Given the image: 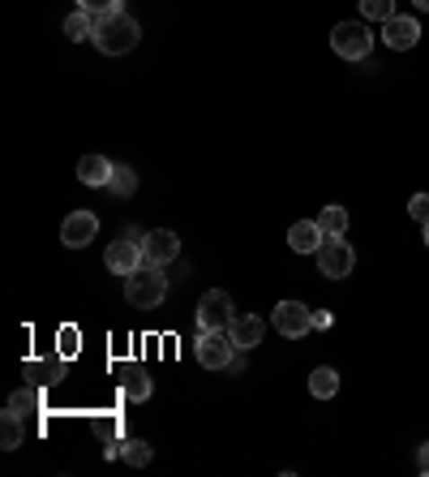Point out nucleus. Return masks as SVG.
I'll return each mask as SVG.
<instances>
[{
    "label": "nucleus",
    "mask_w": 429,
    "mask_h": 477,
    "mask_svg": "<svg viewBox=\"0 0 429 477\" xmlns=\"http://www.w3.org/2000/svg\"><path fill=\"white\" fill-rule=\"evenodd\" d=\"M137 40H142V26L125 13V4H112L108 13L95 18V48L103 57H125L137 48Z\"/></svg>",
    "instance_id": "obj_1"
},
{
    "label": "nucleus",
    "mask_w": 429,
    "mask_h": 477,
    "mask_svg": "<svg viewBox=\"0 0 429 477\" xmlns=\"http://www.w3.org/2000/svg\"><path fill=\"white\" fill-rule=\"evenodd\" d=\"M125 297L134 310H155L168 297V279H163V267H137L134 276H125Z\"/></svg>",
    "instance_id": "obj_2"
},
{
    "label": "nucleus",
    "mask_w": 429,
    "mask_h": 477,
    "mask_svg": "<svg viewBox=\"0 0 429 477\" xmlns=\"http://www.w3.org/2000/svg\"><path fill=\"white\" fill-rule=\"evenodd\" d=\"M331 48H335V57H344V60H365L373 52L370 22H339L331 31Z\"/></svg>",
    "instance_id": "obj_3"
},
{
    "label": "nucleus",
    "mask_w": 429,
    "mask_h": 477,
    "mask_svg": "<svg viewBox=\"0 0 429 477\" xmlns=\"http://www.w3.org/2000/svg\"><path fill=\"white\" fill-rule=\"evenodd\" d=\"M271 322H275V331H279V336L305 340L313 331V310H310V305H301V301H279V305H275V314H271Z\"/></svg>",
    "instance_id": "obj_4"
},
{
    "label": "nucleus",
    "mask_w": 429,
    "mask_h": 477,
    "mask_svg": "<svg viewBox=\"0 0 429 477\" xmlns=\"http://www.w3.org/2000/svg\"><path fill=\"white\" fill-rule=\"evenodd\" d=\"M232 297L223 288H211L206 297L197 301V327L202 331H228L232 327Z\"/></svg>",
    "instance_id": "obj_5"
},
{
    "label": "nucleus",
    "mask_w": 429,
    "mask_h": 477,
    "mask_svg": "<svg viewBox=\"0 0 429 477\" xmlns=\"http://www.w3.org/2000/svg\"><path fill=\"white\" fill-rule=\"evenodd\" d=\"M352 267H356V254H352V245L344 237H327L322 241V250H318V271L327 279H344L352 276Z\"/></svg>",
    "instance_id": "obj_6"
},
{
    "label": "nucleus",
    "mask_w": 429,
    "mask_h": 477,
    "mask_svg": "<svg viewBox=\"0 0 429 477\" xmlns=\"http://www.w3.org/2000/svg\"><path fill=\"white\" fill-rule=\"evenodd\" d=\"M232 336L228 331H202L197 336V366L202 370H228L232 366Z\"/></svg>",
    "instance_id": "obj_7"
},
{
    "label": "nucleus",
    "mask_w": 429,
    "mask_h": 477,
    "mask_svg": "<svg viewBox=\"0 0 429 477\" xmlns=\"http://www.w3.org/2000/svg\"><path fill=\"white\" fill-rule=\"evenodd\" d=\"M176 254H180V237H176L172 228H155V233H146V241H142L146 267H168Z\"/></svg>",
    "instance_id": "obj_8"
},
{
    "label": "nucleus",
    "mask_w": 429,
    "mask_h": 477,
    "mask_svg": "<svg viewBox=\"0 0 429 477\" xmlns=\"http://www.w3.org/2000/svg\"><path fill=\"white\" fill-rule=\"evenodd\" d=\"M99 233V219L95 211H74V216H65L60 224V241L69 245V250H82V245H91Z\"/></svg>",
    "instance_id": "obj_9"
},
{
    "label": "nucleus",
    "mask_w": 429,
    "mask_h": 477,
    "mask_svg": "<svg viewBox=\"0 0 429 477\" xmlns=\"http://www.w3.org/2000/svg\"><path fill=\"white\" fill-rule=\"evenodd\" d=\"M103 262H108V271H117V276H134L137 267H142V245L137 241H129L125 233H120V241H112L108 245V254H103Z\"/></svg>",
    "instance_id": "obj_10"
},
{
    "label": "nucleus",
    "mask_w": 429,
    "mask_h": 477,
    "mask_svg": "<svg viewBox=\"0 0 429 477\" xmlns=\"http://www.w3.org/2000/svg\"><path fill=\"white\" fill-rule=\"evenodd\" d=\"M382 40H387V48H395V52H408V48H416V40H421V26H416V18H387L382 22Z\"/></svg>",
    "instance_id": "obj_11"
},
{
    "label": "nucleus",
    "mask_w": 429,
    "mask_h": 477,
    "mask_svg": "<svg viewBox=\"0 0 429 477\" xmlns=\"http://www.w3.org/2000/svg\"><path fill=\"white\" fill-rule=\"evenodd\" d=\"M322 241H327V233H322V224H318V219H301V224L288 228V245H293L296 254H318V250H322Z\"/></svg>",
    "instance_id": "obj_12"
},
{
    "label": "nucleus",
    "mask_w": 429,
    "mask_h": 477,
    "mask_svg": "<svg viewBox=\"0 0 429 477\" xmlns=\"http://www.w3.org/2000/svg\"><path fill=\"white\" fill-rule=\"evenodd\" d=\"M262 318H254V314H236L232 318V327H228V336H232V344L245 353V349H258L262 344Z\"/></svg>",
    "instance_id": "obj_13"
},
{
    "label": "nucleus",
    "mask_w": 429,
    "mask_h": 477,
    "mask_svg": "<svg viewBox=\"0 0 429 477\" xmlns=\"http://www.w3.org/2000/svg\"><path fill=\"white\" fill-rule=\"evenodd\" d=\"M112 159H103V155H82L78 159V181L82 185H108L112 181Z\"/></svg>",
    "instance_id": "obj_14"
},
{
    "label": "nucleus",
    "mask_w": 429,
    "mask_h": 477,
    "mask_svg": "<svg viewBox=\"0 0 429 477\" xmlns=\"http://www.w3.org/2000/svg\"><path fill=\"white\" fill-rule=\"evenodd\" d=\"M65 35H69L74 43L95 40V13H86V9H74V13L65 18Z\"/></svg>",
    "instance_id": "obj_15"
},
{
    "label": "nucleus",
    "mask_w": 429,
    "mask_h": 477,
    "mask_svg": "<svg viewBox=\"0 0 429 477\" xmlns=\"http://www.w3.org/2000/svg\"><path fill=\"white\" fill-rule=\"evenodd\" d=\"M0 447H4V452L22 447V413H13V409L0 413Z\"/></svg>",
    "instance_id": "obj_16"
},
{
    "label": "nucleus",
    "mask_w": 429,
    "mask_h": 477,
    "mask_svg": "<svg viewBox=\"0 0 429 477\" xmlns=\"http://www.w3.org/2000/svg\"><path fill=\"white\" fill-rule=\"evenodd\" d=\"M310 392L318 400H331L335 392H339V375H335L331 366H318V370L310 375Z\"/></svg>",
    "instance_id": "obj_17"
},
{
    "label": "nucleus",
    "mask_w": 429,
    "mask_h": 477,
    "mask_svg": "<svg viewBox=\"0 0 429 477\" xmlns=\"http://www.w3.org/2000/svg\"><path fill=\"white\" fill-rule=\"evenodd\" d=\"M108 190H112L117 199H134V190H137V172L129 168V163H117V168H112V181H108Z\"/></svg>",
    "instance_id": "obj_18"
},
{
    "label": "nucleus",
    "mask_w": 429,
    "mask_h": 477,
    "mask_svg": "<svg viewBox=\"0 0 429 477\" xmlns=\"http://www.w3.org/2000/svg\"><path fill=\"white\" fill-rule=\"evenodd\" d=\"M120 392H125V396L129 400H151V392H155V387H151V378H146V370H129V375L120 378Z\"/></svg>",
    "instance_id": "obj_19"
},
{
    "label": "nucleus",
    "mask_w": 429,
    "mask_h": 477,
    "mask_svg": "<svg viewBox=\"0 0 429 477\" xmlns=\"http://www.w3.org/2000/svg\"><path fill=\"white\" fill-rule=\"evenodd\" d=\"M318 224H322V233H327V237H344V233H348V211L331 202V207H322Z\"/></svg>",
    "instance_id": "obj_20"
},
{
    "label": "nucleus",
    "mask_w": 429,
    "mask_h": 477,
    "mask_svg": "<svg viewBox=\"0 0 429 477\" xmlns=\"http://www.w3.org/2000/svg\"><path fill=\"white\" fill-rule=\"evenodd\" d=\"M120 456L129 460L134 469H146V464L155 460V452H151V443H142V438H129V443H120Z\"/></svg>",
    "instance_id": "obj_21"
},
{
    "label": "nucleus",
    "mask_w": 429,
    "mask_h": 477,
    "mask_svg": "<svg viewBox=\"0 0 429 477\" xmlns=\"http://www.w3.org/2000/svg\"><path fill=\"white\" fill-rule=\"evenodd\" d=\"M361 18H365V22L395 18V0H361Z\"/></svg>",
    "instance_id": "obj_22"
},
{
    "label": "nucleus",
    "mask_w": 429,
    "mask_h": 477,
    "mask_svg": "<svg viewBox=\"0 0 429 477\" xmlns=\"http://www.w3.org/2000/svg\"><path fill=\"white\" fill-rule=\"evenodd\" d=\"M9 409L22 413V418H26V413H35V409H39V392H26V387L13 392V396H9Z\"/></svg>",
    "instance_id": "obj_23"
},
{
    "label": "nucleus",
    "mask_w": 429,
    "mask_h": 477,
    "mask_svg": "<svg viewBox=\"0 0 429 477\" xmlns=\"http://www.w3.org/2000/svg\"><path fill=\"white\" fill-rule=\"evenodd\" d=\"M408 216L416 219V224H429V194H416V199L408 202Z\"/></svg>",
    "instance_id": "obj_24"
},
{
    "label": "nucleus",
    "mask_w": 429,
    "mask_h": 477,
    "mask_svg": "<svg viewBox=\"0 0 429 477\" xmlns=\"http://www.w3.org/2000/svg\"><path fill=\"white\" fill-rule=\"evenodd\" d=\"M112 4H120V0H78V9H86V13H108V9H112Z\"/></svg>",
    "instance_id": "obj_25"
},
{
    "label": "nucleus",
    "mask_w": 429,
    "mask_h": 477,
    "mask_svg": "<svg viewBox=\"0 0 429 477\" xmlns=\"http://www.w3.org/2000/svg\"><path fill=\"white\" fill-rule=\"evenodd\" d=\"M60 349H65V358L78 349V331H74V327H65V331H60Z\"/></svg>",
    "instance_id": "obj_26"
},
{
    "label": "nucleus",
    "mask_w": 429,
    "mask_h": 477,
    "mask_svg": "<svg viewBox=\"0 0 429 477\" xmlns=\"http://www.w3.org/2000/svg\"><path fill=\"white\" fill-rule=\"evenodd\" d=\"M331 327H335V318L327 310H313V331H331Z\"/></svg>",
    "instance_id": "obj_27"
},
{
    "label": "nucleus",
    "mask_w": 429,
    "mask_h": 477,
    "mask_svg": "<svg viewBox=\"0 0 429 477\" xmlns=\"http://www.w3.org/2000/svg\"><path fill=\"white\" fill-rule=\"evenodd\" d=\"M416 473H429V443L416 452Z\"/></svg>",
    "instance_id": "obj_28"
},
{
    "label": "nucleus",
    "mask_w": 429,
    "mask_h": 477,
    "mask_svg": "<svg viewBox=\"0 0 429 477\" xmlns=\"http://www.w3.org/2000/svg\"><path fill=\"white\" fill-rule=\"evenodd\" d=\"M412 4H416V9H421V13H429V0H412Z\"/></svg>",
    "instance_id": "obj_29"
},
{
    "label": "nucleus",
    "mask_w": 429,
    "mask_h": 477,
    "mask_svg": "<svg viewBox=\"0 0 429 477\" xmlns=\"http://www.w3.org/2000/svg\"><path fill=\"white\" fill-rule=\"evenodd\" d=\"M425 245H429V224H425Z\"/></svg>",
    "instance_id": "obj_30"
}]
</instances>
